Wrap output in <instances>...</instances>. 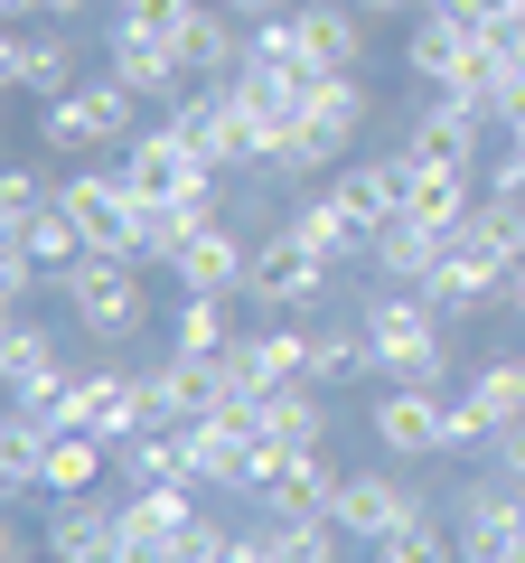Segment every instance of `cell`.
Returning <instances> with one entry per match:
<instances>
[{"label":"cell","instance_id":"1","mask_svg":"<svg viewBox=\"0 0 525 563\" xmlns=\"http://www.w3.org/2000/svg\"><path fill=\"white\" fill-rule=\"evenodd\" d=\"M442 320L450 310L432 291H404V282H384L376 301H366V339H376V376L384 385H442Z\"/></svg>","mask_w":525,"mask_h":563},{"label":"cell","instance_id":"2","mask_svg":"<svg viewBox=\"0 0 525 563\" xmlns=\"http://www.w3.org/2000/svg\"><path fill=\"white\" fill-rule=\"evenodd\" d=\"M132 85L103 66V76H76L57 103H38V132H47V151H113V141H132Z\"/></svg>","mask_w":525,"mask_h":563},{"label":"cell","instance_id":"3","mask_svg":"<svg viewBox=\"0 0 525 563\" xmlns=\"http://www.w3.org/2000/svg\"><path fill=\"white\" fill-rule=\"evenodd\" d=\"M57 291H66V310H76L94 339H132V329H142V310H150V301H142V263L113 254V244H94L85 263H66Z\"/></svg>","mask_w":525,"mask_h":563},{"label":"cell","instance_id":"4","mask_svg":"<svg viewBox=\"0 0 525 563\" xmlns=\"http://www.w3.org/2000/svg\"><path fill=\"white\" fill-rule=\"evenodd\" d=\"M328 273H338V263L320 254V244L301 235V225H272V235L254 244V273H244V301L254 310H310L328 291Z\"/></svg>","mask_w":525,"mask_h":563},{"label":"cell","instance_id":"5","mask_svg":"<svg viewBox=\"0 0 525 563\" xmlns=\"http://www.w3.org/2000/svg\"><path fill=\"white\" fill-rule=\"evenodd\" d=\"M122 179H132V198H142V207H169V198H206L216 169H206L198 141L160 113V132H132V141H122Z\"/></svg>","mask_w":525,"mask_h":563},{"label":"cell","instance_id":"6","mask_svg":"<svg viewBox=\"0 0 525 563\" xmlns=\"http://www.w3.org/2000/svg\"><path fill=\"white\" fill-rule=\"evenodd\" d=\"M47 413H57V432H103V442H132L142 432V376H122V366H85V376H66L57 395H47Z\"/></svg>","mask_w":525,"mask_h":563},{"label":"cell","instance_id":"7","mask_svg":"<svg viewBox=\"0 0 525 563\" xmlns=\"http://www.w3.org/2000/svg\"><path fill=\"white\" fill-rule=\"evenodd\" d=\"M366 422H376V442L394 451V461H432V451H460V413H450L442 385H384Z\"/></svg>","mask_w":525,"mask_h":563},{"label":"cell","instance_id":"8","mask_svg":"<svg viewBox=\"0 0 525 563\" xmlns=\"http://www.w3.org/2000/svg\"><path fill=\"white\" fill-rule=\"evenodd\" d=\"M57 207L85 225V244H113V254H132V235H142V198H132L122 169H66Z\"/></svg>","mask_w":525,"mask_h":563},{"label":"cell","instance_id":"9","mask_svg":"<svg viewBox=\"0 0 525 563\" xmlns=\"http://www.w3.org/2000/svg\"><path fill=\"white\" fill-rule=\"evenodd\" d=\"M413 517H423V498H413L394 470H347V479H338V507H328V526H338L347 544H384V536H404Z\"/></svg>","mask_w":525,"mask_h":563},{"label":"cell","instance_id":"10","mask_svg":"<svg viewBox=\"0 0 525 563\" xmlns=\"http://www.w3.org/2000/svg\"><path fill=\"white\" fill-rule=\"evenodd\" d=\"M169 122L198 141V161H206V169H254V132H244L235 85H188V95L169 103Z\"/></svg>","mask_w":525,"mask_h":563},{"label":"cell","instance_id":"11","mask_svg":"<svg viewBox=\"0 0 525 563\" xmlns=\"http://www.w3.org/2000/svg\"><path fill=\"white\" fill-rule=\"evenodd\" d=\"M488 38H498V29H488L479 10H423V20H413V47H404V57H413V76H423L432 95H450V85L479 66V47H488Z\"/></svg>","mask_w":525,"mask_h":563},{"label":"cell","instance_id":"12","mask_svg":"<svg viewBox=\"0 0 525 563\" xmlns=\"http://www.w3.org/2000/svg\"><path fill=\"white\" fill-rule=\"evenodd\" d=\"M198 526V488H132L122 498V563H179Z\"/></svg>","mask_w":525,"mask_h":563},{"label":"cell","instance_id":"13","mask_svg":"<svg viewBox=\"0 0 525 563\" xmlns=\"http://www.w3.org/2000/svg\"><path fill=\"white\" fill-rule=\"evenodd\" d=\"M103 66H113V76L132 85L142 103H179L188 85H198V76H188V57H179V47L142 38V29H122V20H103Z\"/></svg>","mask_w":525,"mask_h":563},{"label":"cell","instance_id":"14","mask_svg":"<svg viewBox=\"0 0 525 563\" xmlns=\"http://www.w3.org/2000/svg\"><path fill=\"white\" fill-rule=\"evenodd\" d=\"M525 536V479H488L460 498V563H506V544Z\"/></svg>","mask_w":525,"mask_h":563},{"label":"cell","instance_id":"15","mask_svg":"<svg viewBox=\"0 0 525 563\" xmlns=\"http://www.w3.org/2000/svg\"><path fill=\"white\" fill-rule=\"evenodd\" d=\"M225 376L244 395H282V385H310V339L301 329H254V339L225 347Z\"/></svg>","mask_w":525,"mask_h":563},{"label":"cell","instance_id":"16","mask_svg":"<svg viewBox=\"0 0 525 563\" xmlns=\"http://www.w3.org/2000/svg\"><path fill=\"white\" fill-rule=\"evenodd\" d=\"M47 554L57 563H122V507H94V498H57L47 507Z\"/></svg>","mask_w":525,"mask_h":563},{"label":"cell","instance_id":"17","mask_svg":"<svg viewBox=\"0 0 525 563\" xmlns=\"http://www.w3.org/2000/svg\"><path fill=\"white\" fill-rule=\"evenodd\" d=\"M291 29H301V57L320 76H338V66L366 57V10L357 0H291Z\"/></svg>","mask_w":525,"mask_h":563},{"label":"cell","instance_id":"18","mask_svg":"<svg viewBox=\"0 0 525 563\" xmlns=\"http://www.w3.org/2000/svg\"><path fill=\"white\" fill-rule=\"evenodd\" d=\"M0 76L20 85V95H38V103H57L66 85H76V38H66L57 20H47V29H20V38L0 47Z\"/></svg>","mask_w":525,"mask_h":563},{"label":"cell","instance_id":"19","mask_svg":"<svg viewBox=\"0 0 525 563\" xmlns=\"http://www.w3.org/2000/svg\"><path fill=\"white\" fill-rule=\"evenodd\" d=\"M169 273H179V291H244V273H254V244H244L225 217H206L198 235L179 244V263H169Z\"/></svg>","mask_w":525,"mask_h":563},{"label":"cell","instance_id":"20","mask_svg":"<svg viewBox=\"0 0 525 563\" xmlns=\"http://www.w3.org/2000/svg\"><path fill=\"white\" fill-rule=\"evenodd\" d=\"M338 479H347V470L328 461V451H291V461L272 470V479H262V507H272L282 526H301V517H328V507H338Z\"/></svg>","mask_w":525,"mask_h":563},{"label":"cell","instance_id":"21","mask_svg":"<svg viewBox=\"0 0 525 563\" xmlns=\"http://www.w3.org/2000/svg\"><path fill=\"white\" fill-rule=\"evenodd\" d=\"M450 413H460V442H488L498 422H516L525 413V357H488L469 376V395H450Z\"/></svg>","mask_w":525,"mask_h":563},{"label":"cell","instance_id":"22","mask_svg":"<svg viewBox=\"0 0 525 563\" xmlns=\"http://www.w3.org/2000/svg\"><path fill=\"white\" fill-rule=\"evenodd\" d=\"M301 122H310V141H320L328 161H338L347 141L366 132V85H357V66H338V76H310V95H301Z\"/></svg>","mask_w":525,"mask_h":563},{"label":"cell","instance_id":"23","mask_svg":"<svg viewBox=\"0 0 525 563\" xmlns=\"http://www.w3.org/2000/svg\"><path fill=\"white\" fill-rule=\"evenodd\" d=\"M442 254H450V235H442V225H423V217H394V225H376V254H366V263H376L384 282L423 291V282L442 273Z\"/></svg>","mask_w":525,"mask_h":563},{"label":"cell","instance_id":"24","mask_svg":"<svg viewBox=\"0 0 525 563\" xmlns=\"http://www.w3.org/2000/svg\"><path fill=\"white\" fill-rule=\"evenodd\" d=\"M450 244L479 254V263H498V273H516V263H525V198H498V188H488V198L460 217V235H450Z\"/></svg>","mask_w":525,"mask_h":563},{"label":"cell","instance_id":"25","mask_svg":"<svg viewBox=\"0 0 525 563\" xmlns=\"http://www.w3.org/2000/svg\"><path fill=\"white\" fill-rule=\"evenodd\" d=\"M179 442H188V470H198V488H244V451H254V432L225 413H198L179 422Z\"/></svg>","mask_w":525,"mask_h":563},{"label":"cell","instance_id":"26","mask_svg":"<svg viewBox=\"0 0 525 563\" xmlns=\"http://www.w3.org/2000/svg\"><path fill=\"white\" fill-rule=\"evenodd\" d=\"M0 376H10V404H47L66 385V357H57V339H47L38 320H20L10 347H0Z\"/></svg>","mask_w":525,"mask_h":563},{"label":"cell","instance_id":"27","mask_svg":"<svg viewBox=\"0 0 525 563\" xmlns=\"http://www.w3.org/2000/svg\"><path fill=\"white\" fill-rule=\"evenodd\" d=\"M338 198L357 207L366 225H394V217H404V198H413V151H394V161H357V169H338Z\"/></svg>","mask_w":525,"mask_h":563},{"label":"cell","instance_id":"28","mask_svg":"<svg viewBox=\"0 0 525 563\" xmlns=\"http://www.w3.org/2000/svg\"><path fill=\"white\" fill-rule=\"evenodd\" d=\"M291 225H301V235L320 244L328 263H357V254H376V225H366L357 207L338 198V188H320V198H301V207H291Z\"/></svg>","mask_w":525,"mask_h":563},{"label":"cell","instance_id":"29","mask_svg":"<svg viewBox=\"0 0 525 563\" xmlns=\"http://www.w3.org/2000/svg\"><path fill=\"white\" fill-rule=\"evenodd\" d=\"M404 151H413V161H442V169H479V113H469L460 95H442L423 122H413Z\"/></svg>","mask_w":525,"mask_h":563},{"label":"cell","instance_id":"30","mask_svg":"<svg viewBox=\"0 0 525 563\" xmlns=\"http://www.w3.org/2000/svg\"><path fill=\"white\" fill-rule=\"evenodd\" d=\"M254 432H272V442H291V451H328V385H282V395H262Z\"/></svg>","mask_w":525,"mask_h":563},{"label":"cell","instance_id":"31","mask_svg":"<svg viewBox=\"0 0 525 563\" xmlns=\"http://www.w3.org/2000/svg\"><path fill=\"white\" fill-rule=\"evenodd\" d=\"M479 207V188H469V169H442V161H413V198H404V217H423V225H442V235H460V217Z\"/></svg>","mask_w":525,"mask_h":563},{"label":"cell","instance_id":"32","mask_svg":"<svg viewBox=\"0 0 525 563\" xmlns=\"http://www.w3.org/2000/svg\"><path fill=\"white\" fill-rule=\"evenodd\" d=\"M113 461H122V479H132V488H198V470H188V442H179V432H132Z\"/></svg>","mask_w":525,"mask_h":563},{"label":"cell","instance_id":"33","mask_svg":"<svg viewBox=\"0 0 525 563\" xmlns=\"http://www.w3.org/2000/svg\"><path fill=\"white\" fill-rule=\"evenodd\" d=\"M103 470H113V442H103V432H57V442H47V507L85 498Z\"/></svg>","mask_w":525,"mask_h":563},{"label":"cell","instance_id":"34","mask_svg":"<svg viewBox=\"0 0 525 563\" xmlns=\"http://www.w3.org/2000/svg\"><path fill=\"white\" fill-rule=\"evenodd\" d=\"M506 282H516V273H498V263H479V254H460V244H450L442 273H432L423 291H432L442 310H479V301H506Z\"/></svg>","mask_w":525,"mask_h":563},{"label":"cell","instance_id":"35","mask_svg":"<svg viewBox=\"0 0 525 563\" xmlns=\"http://www.w3.org/2000/svg\"><path fill=\"white\" fill-rule=\"evenodd\" d=\"M10 235H20V244H29V254H38V273H47V282H57V273H66V263H85V254H94V244H85V225H76V217H66V207H57V198H47V207H38V217H20V225H10Z\"/></svg>","mask_w":525,"mask_h":563},{"label":"cell","instance_id":"36","mask_svg":"<svg viewBox=\"0 0 525 563\" xmlns=\"http://www.w3.org/2000/svg\"><path fill=\"white\" fill-rule=\"evenodd\" d=\"M357 376H376V339H366V320L357 329H310V385H357Z\"/></svg>","mask_w":525,"mask_h":563},{"label":"cell","instance_id":"37","mask_svg":"<svg viewBox=\"0 0 525 563\" xmlns=\"http://www.w3.org/2000/svg\"><path fill=\"white\" fill-rule=\"evenodd\" d=\"M160 385L188 404V422H198V413H216V404H225V385H235V376H225V357H198V347H169V357H160Z\"/></svg>","mask_w":525,"mask_h":563},{"label":"cell","instance_id":"38","mask_svg":"<svg viewBox=\"0 0 525 563\" xmlns=\"http://www.w3.org/2000/svg\"><path fill=\"white\" fill-rule=\"evenodd\" d=\"M366 563H460V536H450V526H442V517H432V507H423V517H413L404 536L366 544Z\"/></svg>","mask_w":525,"mask_h":563},{"label":"cell","instance_id":"39","mask_svg":"<svg viewBox=\"0 0 525 563\" xmlns=\"http://www.w3.org/2000/svg\"><path fill=\"white\" fill-rule=\"evenodd\" d=\"M225 301H235V291H188V301H179V347H198V357H225V347H235V329H225Z\"/></svg>","mask_w":525,"mask_h":563},{"label":"cell","instance_id":"40","mask_svg":"<svg viewBox=\"0 0 525 563\" xmlns=\"http://www.w3.org/2000/svg\"><path fill=\"white\" fill-rule=\"evenodd\" d=\"M198 10H206V0H122L113 20H122V29H142V38H160V47H188Z\"/></svg>","mask_w":525,"mask_h":563},{"label":"cell","instance_id":"41","mask_svg":"<svg viewBox=\"0 0 525 563\" xmlns=\"http://www.w3.org/2000/svg\"><path fill=\"white\" fill-rule=\"evenodd\" d=\"M38 282H47V273H38V254H29V244H20V235H10V244H0V301L20 310V301H29V291H38Z\"/></svg>","mask_w":525,"mask_h":563},{"label":"cell","instance_id":"42","mask_svg":"<svg viewBox=\"0 0 525 563\" xmlns=\"http://www.w3.org/2000/svg\"><path fill=\"white\" fill-rule=\"evenodd\" d=\"M47 198H57V188H47L38 169H0V217H10V225H20V217H38Z\"/></svg>","mask_w":525,"mask_h":563},{"label":"cell","instance_id":"43","mask_svg":"<svg viewBox=\"0 0 525 563\" xmlns=\"http://www.w3.org/2000/svg\"><path fill=\"white\" fill-rule=\"evenodd\" d=\"M225 554H235V536H225L216 517H198V526H188V544H179V563H225Z\"/></svg>","mask_w":525,"mask_h":563},{"label":"cell","instance_id":"44","mask_svg":"<svg viewBox=\"0 0 525 563\" xmlns=\"http://www.w3.org/2000/svg\"><path fill=\"white\" fill-rule=\"evenodd\" d=\"M488 451H498L506 479H525V413H516V422H498V432H488Z\"/></svg>","mask_w":525,"mask_h":563},{"label":"cell","instance_id":"45","mask_svg":"<svg viewBox=\"0 0 525 563\" xmlns=\"http://www.w3.org/2000/svg\"><path fill=\"white\" fill-rule=\"evenodd\" d=\"M469 10H479L488 29H516V20H525V0H469Z\"/></svg>","mask_w":525,"mask_h":563},{"label":"cell","instance_id":"46","mask_svg":"<svg viewBox=\"0 0 525 563\" xmlns=\"http://www.w3.org/2000/svg\"><path fill=\"white\" fill-rule=\"evenodd\" d=\"M85 0H29V20H76Z\"/></svg>","mask_w":525,"mask_h":563},{"label":"cell","instance_id":"47","mask_svg":"<svg viewBox=\"0 0 525 563\" xmlns=\"http://www.w3.org/2000/svg\"><path fill=\"white\" fill-rule=\"evenodd\" d=\"M357 10H366V20H384V10H423V0H357Z\"/></svg>","mask_w":525,"mask_h":563},{"label":"cell","instance_id":"48","mask_svg":"<svg viewBox=\"0 0 525 563\" xmlns=\"http://www.w3.org/2000/svg\"><path fill=\"white\" fill-rule=\"evenodd\" d=\"M506 310H516V320H525V263H516V282H506Z\"/></svg>","mask_w":525,"mask_h":563},{"label":"cell","instance_id":"49","mask_svg":"<svg viewBox=\"0 0 525 563\" xmlns=\"http://www.w3.org/2000/svg\"><path fill=\"white\" fill-rule=\"evenodd\" d=\"M423 10H469V0H423Z\"/></svg>","mask_w":525,"mask_h":563},{"label":"cell","instance_id":"50","mask_svg":"<svg viewBox=\"0 0 525 563\" xmlns=\"http://www.w3.org/2000/svg\"><path fill=\"white\" fill-rule=\"evenodd\" d=\"M506 563H525V536H516V544H506Z\"/></svg>","mask_w":525,"mask_h":563},{"label":"cell","instance_id":"51","mask_svg":"<svg viewBox=\"0 0 525 563\" xmlns=\"http://www.w3.org/2000/svg\"><path fill=\"white\" fill-rule=\"evenodd\" d=\"M38 563H57V554H38Z\"/></svg>","mask_w":525,"mask_h":563}]
</instances>
